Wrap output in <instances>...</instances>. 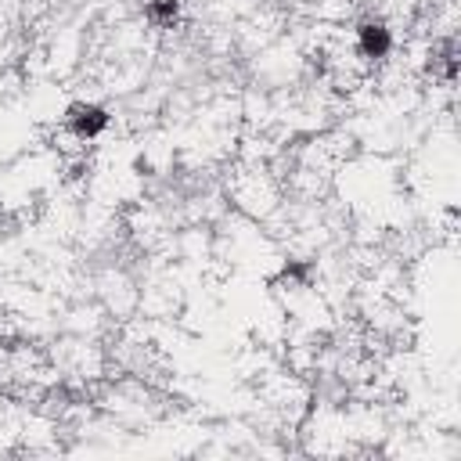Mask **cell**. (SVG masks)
<instances>
[{
  "label": "cell",
  "mask_w": 461,
  "mask_h": 461,
  "mask_svg": "<svg viewBox=\"0 0 461 461\" xmlns=\"http://www.w3.org/2000/svg\"><path fill=\"white\" fill-rule=\"evenodd\" d=\"M389 50H393V32H389L385 22H364L357 29V54H364L371 61H382Z\"/></svg>",
  "instance_id": "6da1fadb"
},
{
  "label": "cell",
  "mask_w": 461,
  "mask_h": 461,
  "mask_svg": "<svg viewBox=\"0 0 461 461\" xmlns=\"http://www.w3.org/2000/svg\"><path fill=\"white\" fill-rule=\"evenodd\" d=\"M104 126H108V112L97 108V104H76V108L68 112V130H72L79 140H94Z\"/></svg>",
  "instance_id": "7a4b0ae2"
}]
</instances>
